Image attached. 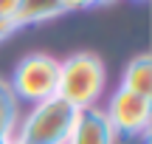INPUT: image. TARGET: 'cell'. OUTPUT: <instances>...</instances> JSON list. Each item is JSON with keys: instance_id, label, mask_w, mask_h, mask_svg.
Segmentation results:
<instances>
[{"instance_id": "cell-1", "label": "cell", "mask_w": 152, "mask_h": 144, "mask_svg": "<svg viewBox=\"0 0 152 144\" xmlns=\"http://www.w3.org/2000/svg\"><path fill=\"white\" fill-rule=\"evenodd\" d=\"M104 90V65L96 54L79 51L71 54L65 62H59V85L56 96L73 105L76 110L82 107H96V99Z\"/></svg>"}, {"instance_id": "cell-2", "label": "cell", "mask_w": 152, "mask_h": 144, "mask_svg": "<svg viewBox=\"0 0 152 144\" xmlns=\"http://www.w3.org/2000/svg\"><path fill=\"white\" fill-rule=\"evenodd\" d=\"M76 107L68 105L65 99L54 96L31 107L26 119L20 122L17 141L20 144H65L68 133L73 127Z\"/></svg>"}, {"instance_id": "cell-3", "label": "cell", "mask_w": 152, "mask_h": 144, "mask_svg": "<svg viewBox=\"0 0 152 144\" xmlns=\"http://www.w3.org/2000/svg\"><path fill=\"white\" fill-rule=\"evenodd\" d=\"M56 85H59V62L51 54H28L17 62L9 88L14 96L39 105L56 96Z\"/></svg>"}, {"instance_id": "cell-4", "label": "cell", "mask_w": 152, "mask_h": 144, "mask_svg": "<svg viewBox=\"0 0 152 144\" xmlns=\"http://www.w3.org/2000/svg\"><path fill=\"white\" fill-rule=\"evenodd\" d=\"M104 113H107V122L115 133L144 136L149 130V122H152V102L147 96H138V93H130V90L118 88Z\"/></svg>"}, {"instance_id": "cell-5", "label": "cell", "mask_w": 152, "mask_h": 144, "mask_svg": "<svg viewBox=\"0 0 152 144\" xmlns=\"http://www.w3.org/2000/svg\"><path fill=\"white\" fill-rule=\"evenodd\" d=\"M65 144H115V130L110 127L104 110L82 107V110H76L73 127Z\"/></svg>"}, {"instance_id": "cell-6", "label": "cell", "mask_w": 152, "mask_h": 144, "mask_svg": "<svg viewBox=\"0 0 152 144\" xmlns=\"http://www.w3.org/2000/svg\"><path fill=\"white\" fill-rule=\"evenodd\" d=\"M121 88L130 90L138 96H152V60L149 54H141L124 68V76H121Z\"/></svg>"}, {"instance_id": "cell-7", "label": "cell", "mask_w": 152, "mask_h": 144, "mask_svg": "<svg viewBox=\"0 0 152 144\" xmlns=\"http://www.w3.org/2000/svg\"><path fill=\"white\" fill-rule=\"evenodd\" d=\"M62 14V0H20L14 14V26H31V23H42L51 17Z\"/></svg>"}, {"instance_id": "cell-8", "label": "cell", "mask_w": 152, "mask_h": 144, "mask_svg": "<svg viewBox=\"0 0 152 144\" xmlns=\"http://www.w3.org/2000/svg\"><path fill=\"white\" fill-rule=\"evenodd\" d=\"M17 122V105L11 88L0 79V139H11V130Z\"/></svg>"}, {"instance_id": "cell-9", "label": "cell", "mask_w": 152, "mask_h": 144, "mask_svg": "<svg viewBox=\"0 0 152 144\" xmlns=\"http://www.w3.org/2000/svg\"><path fill=\"white\" fill-rule=\"evenodd\" d=\"M17 6H20V0H0V20H9V23H14Z\"/></svg>"}, {"instance_id": "cell-10", "label": "cell", "mask_w": 152, "mask_h": 144, "mask_svg": "<svg viewBox=\"0 0 152 144\" xmlns=\"http://www.w3.org/2000/svg\"><path fill=\"white\" fill-rule=\"evenodd\" d=\"M93 6V0H62V11H76V9H87Z\"/></svg>"}, {"instance_id": "cell-11", "label": "cell", "mask_w": 152, "mask_h": 144, "mask_svg": "<svg viewBox=\"0 0 152 144\" xmlns=\"http://www.w3.org/2000/svg\"><path fill=\"white\" fill-rule=\"evenodd\" d=\"M11 31H17V26H14V23H9V20H0V40H3V37H9Z\"/></svg>"}, {"instance_id": "cell-12", "label": "cell", "mask_w": 152, "mask_h": 144, "mask_svg": "<svg viewBox=\"0 0 152 144\" xmlns=\"http://www.w3.org/2000/svg\"><path fill=\"white\" fill-rule=\"evenodd\" d=\"M102 3H110V0H93V6H102Z\"/></svg>"}, {"instance_id": "cell-13", "label": "cell", "mask_w": 152, "mask_h": 144, "mask_svg": "<svg viewBox=\"0 0 152 144\" xmlns=\"http://www.w3.org/2000/svg\"><path fill=\"white\" fill-rule=\"evenodd\" d=\"M0 144H11V139H0Z\"/></svg>"}, {"instance_id": "cell-14", "label": "cell", "mask_w": 152, "mask_h": 144, "mask_svg": "<svg viewBox=\"0 0 152 144\" xmlns=\"http://www.w3.org/2000/svg\"><path fill=\"white\" fill-rule=\"evenodd\" d=\"M11 144H20V141H11Z\"/></svg>"}]
</instances>
